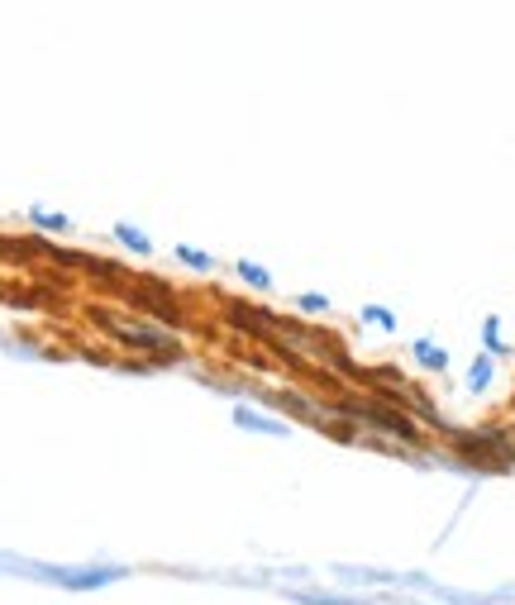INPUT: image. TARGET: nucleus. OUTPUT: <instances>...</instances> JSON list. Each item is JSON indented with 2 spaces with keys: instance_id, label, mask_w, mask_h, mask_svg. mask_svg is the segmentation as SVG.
I'll return each mask as SVG.
<instances>
[{
  "instance_id": "obj_1",
  "label": "nucleus",
  "mask_w": 515,
  "mask_h": 605,
  "mask_svg": "<svg viewBox=\"0 0 515 605\" xmlns=\"http://www.w3.org/2000/svg\"><path fill=\"white\" fill-rule=\"evenodd\" d=\"M91 319L101 329H110L120 344H129V348H143V353H172V339L162 329H153V325H134V319H120V315H110V310H91Z\"/></svg>"
},
{
  "instance_id": "obj_2",
  "label": "nucleus",
  "mask_w": 515,
  "mask_h": 605,
  "mask_svg": "<svg viewBox=\"0 0 515 605\" xmlns=\"http://www.w3.org/2000/svg\"><path fill=\"white\" fill-rule=\"evenodd\" d=\"M415 358H420L425 367H435V372H444V367H448V353H444V348H435V344H425V339L415 344Z\"/></svg>"
},
{
  "instance_id": "obj_3",
  "label": "nucleus",
  "mask_w": 515,
  "mask_h": 605,
  "mask_svg": "<svg viewBox=\"0 0 515 605\" xmlns=\"http://www.w3.org/2000/svg\"><path fill=\"white\" fill-rule=\"evenodd\" d=\"M239 425L244 429H268V434H287V425H272V419H262L253 410H239Z\"/></svg>"
},
{
  "instance_id": "obj_4",
  "label": "nucleus",
  "mask_w": 515,
  "mask_h": 605,
  "mask_svg": "<svg viewBox=\"0 0 515 605\" xmlns=\"http://www.w3.org/2000/svg\"><path fill=\"white\" fill-rule=\"evenodd\" d=\"M115 234H120V243H129V248H134V253H148V239H143V234H134L129 225H120Z\"/></svg>"
},
{
  "instance_id": "obj_5",
  "label": "nucleus",
  "mask_w": 515,
  "mask_h": 605,
  "mask_svg": "<svg viewBox=\"0 0 515 605\" xmlns=\"http://www.w3.org/2000/svg\"><path fill=\"white\" fill-rule=\"evenodd\" d=\"M487 381H492V362H487V358H477V362H473V386L482 391Z\"/></svg>"
},
{
  "instance_id": "obj_6",
  "label": "nucleus",
  "mask_w": 515,
  "mask_h": 605,
  "mask_svg": "<svg viewBox=\"0 0 515 605\" xmlns=\"http://www.w3.org/2000/svg\"><path fill=\"white\" fill-rule=\"evenodd\" d=\"M239 272L253 281V287H268V272H262V267H253V262H239Z\"/></svg>"
},
{
  "instance_id": "obj_7",
  "label": "nucleus",
  "mask_w": 515,
  "mask_h": 605,
  "mask_svg": "<svg viewBox=\"0 0 515 605\" xmlns=\"http://www.w3.org/2000/svg\"><path fill=\"white\" fill-rule=\"evenodd\" d=\"M363 319H368V325H382V329H391V325H396V319H391L387 310H372V306L363 310Z\"/></svg>"
},
{
  "instance_id": "obj_8",
  "label": "nucleus",
  "mask_w": 515,
  "mask_h": 605,
  "mask_svg": "<svg viewBox=\"0 0 515 605\" xmlns=\"http://www.w3.org/2000/svg\"><path fill=\"white\" fill-rule=\"evenodd\" d=\"M177 258H181V262H191V267H210V258H206V253H196V248H177Z\"/></svg>"
},
{
  "instance_id": "obj_9",
  "label": "nucleus",
  "mask_w": 515,
  "mask_h": 605,
  "mask_svg": "<svg viewBox=\"0 0 515 605\" xmlns=\"http://www.w3.org/2000/svg\"><path fill=\"white\" fill-rule=\"evenodd\" d=\"M306 605H363V600H335V596H301Z\"/></svg>"
}]
</instances>
